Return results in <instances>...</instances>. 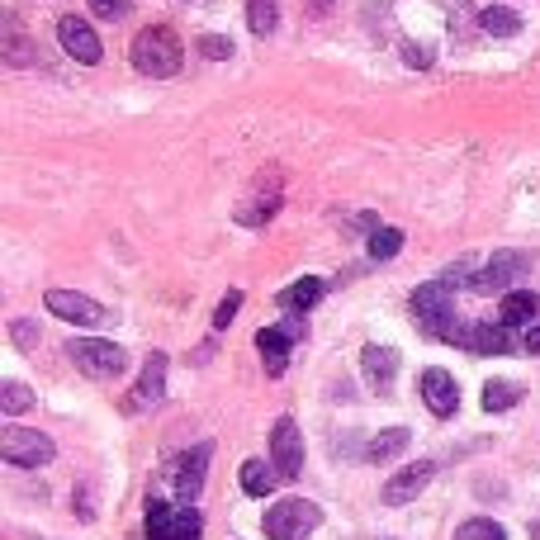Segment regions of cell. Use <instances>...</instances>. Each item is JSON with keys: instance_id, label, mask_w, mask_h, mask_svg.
Returning a JSON list of instances; mask_svg holds the SVG:
<instances>
[{"instance_id": "obj_13", "label": "cell", "mask_w": 540, "mask_h": 540, "mask_svg": "<svg viewBox=\"0 0 540 540\" xmlns=\"http://www.w3.org/2000/svg\"><path fill=\"white\" fill-rule=\"evenodd\" d=\"M432 474H436V465L432 460H417V465H408V469H398L394 479L384 484V503L389 507H403V503H413L422 488L432 484Z\"/></svg>"}, {"instance_id": "obj_17", "label": "cell", "mask_w": 540, "mask_h": 540, "mask_svg": "<svg viewBox=\"0 0 540 540\" xmlns=\"http://www.w3.org/2000/svg\"><path fill=\"white\" fill-rule=\"evenodd\" d=\"M289 346H294V337H289L285 327H261V332H256V351L266 360V375H285Z\"/></svg>"}, {"instance_id": "obj_20", "label": "cell", "mask_w": 540, "mask_h": 540, "mask_svg": "<svg viewBox=\"0 0 540 540\" xmlns=\"http://www.w3.org/2000/svg\"><path fill=\"white\" fill-rule=\"evenodd\" d=\"M275 484H280V469L270 460H247L242 465V493L247 498H266V493H275Z\"/></svg>"}, {"instance_id": "obj_25", "label": "cell", "mask_w": 540, "mask_h": 540, "mask_svg": "<svg viewBox=\"0 0 540 540\" xmlns=\"http://www.w3.org/2000/svg\"><path fill=\"white\" fill-rule=\"evenodd\" d=\"M517 403H522V384H503V379L484 384V408L488 413H507V408H517Z\"/></svg>"}, {"instance_id": "obj_33", "label": "cell", "mask_w": 540, "mask_h": 540, "mask_svg": "<svg viewBox=\"0 0 540 540\" xmlns=\"http://www.w3.org/2000/svg\"><path fill=\"white\" fill-rule=\"evenodd\" d=\"M403 57H408L413 67H427V62H432V48H417V43H408V48H403Z\"/></svg>"}, {"instance_id": "obj_16", "label": "cell", "mask_w": 540, "mask_h": 540, "mask_svg": "<svg viewBox=\"0 0 540 540\" xmlns=\"http://www.w3.org/2000/svg\"><path fill=\"white\" fill-rule=\"evenodd\" d=\"M360 370H365V384L379 389V394H389V384L398 375V351L394 346H365L360 351Z\"/></svg>"}, {"instance_id": "obj_1", "label": "cell", "mask_w": 540, "mask_h": 540, "mask_svg": "<svg viewBox=\"0 0 540 540\" xmlns=\"http://www.w3.org/2000/svg\"><path fill=\"white\" fill-rule=\"evenodd\" d=\"M128 57H133V67H138L143 76H152V81H171V76L180 72V62H185V48H180V38H176L171 24H152V29H143V34L133 38Z\"/></svg>"}, {"instance_id": "obj_9", "label": "cell", "mask_w": 540, "mask_h": 540, "mask_svg": "<svg viewBox=\"0 0 540 540\" xmlns=\"http://www.w3.org/2000/svg\"><path fill=\"white\" fill-rule=\"evenodd\" d=\"M270 465L280 469V479H299L304 474V436L294 427V417H280L270 432Z\"/></svg>"}, {"instance_id": "obj_24", "label": "cell", "mask_w": 540, "mask_h": 540, "mask_svg": "<svg viewBox=\"0 0 540 540\" xmlns=\"http://www.w3.org/2000/svg\"><path fill=\"white\" fill-rule=\"evenodd\" d=\"M479 24H484V34L507 38V34H517V29H522V15H517V10H507V5H488L484 15H479Z\"/></svg>"}, {"instance_id": "obj_27", "label": "cell", "mask_w": 540, "mask_h": 540, "mask_svg": "<svg viewBox=\"0 0 540 540\" xmlns=\"http://www.w3.org/2000/svg\"><path fill=\"white\" fill-rule=\"evenodd\" d=\"M398 252H403V233H398V228H375V233H370V256H375V261H394Z\"/></svg>"}, {"instance_id": "obj_4", "label": "cell", "mask_w": 540, "mask_h": 540, "mask_svg": "<svg viewBox=\"0 0 540 540\" xmlns=\"http://www.w3.org/2000/svg\"><path fill=\"white\" fill-rule=\"evenodd\" d=\"M318 522H323V512H318V503H304V498H285V503H275L266 512V536L270 540H304L308 531H318Z\"/></svg>"}, {"instance_id": "obj_26", "label": "cell", "mask_w": 540, "mask_h": 540, "mask_svg": "<svg viewBox=\"0 0 540 540\" xmlns=\"http://www.w3.org/2000/svg\"><path fill=\"white\" fill-rule=\"evenodd\" d=\"M34 408V389L29 384H0V413H29Z\"/></svg>"}, {"instance_id": "obj_14", "label": "cell", "mask_w": 540, "mask_h": 540, "mask_svg": "<svg viewBox=\"0 0 540 540\" xmlns=\"http://www.w3.org/2000/svg\"><path fill=\"white\" fill-rule=\"evenodd\" d=\"M209 455H214L209 441L195 446L190 455H180V465H176V498L180 503H195L199 498V488H204V469H209Z\"/></svg>"}, {"instance_id": "obj_30", "label": "cell", "mask_w": 540, "mask_h": 540, "mask_svg": "<svg viewBox=\"0 0 540 540\" xmlns=\"http://www.w3.org/2000/svg\"><path fill=\"white\" fill-rule=\"evenodd\" d=\"M90 10H95V15L100 19H124L128 10H133V0H86Z\"/></svg>"}, {"instance_id": "obj_22", "label": "cell", "mask_w": 540, "mask_h": 540, "mask_svg": "<svg viewBox=\"0 0 540 540\" xmlns=\"http://www.w3.org/2000/svg\"><path fill=\"white\" fill-rule=\"evenodd\" d=\"M408 427H389V432H379L375 441H370V450H365V460H375V465H384V460H394L398 450H408Z\"/></svg>"}, {"instance_id": "obj_19", "label": "cell", "mask_w": 540, "mask_h": 540, "mask_svg": "<svg viewBox=\"0 0 540 540\" xmlns=\"http://www.w3.org/2000/svg\"><path fill=\"white\" fill-rule=\"evenodd\" d=\"M536 313H540V299L531 294V289H507L503 304H498V323L503 327H526Z\"/></svg>"}, {"instance_id": "obj_21", "label": "cell", "mask_w": 540, "mask_h": 540, "mask_svg": "<svg viewBox=\"0 0 540 540\" xmlns=\"http://www.w3.org/2000/svg\"><path fill=\"white\" fill-rule=\"evenodd\" d=\"M323 289L327 285L318 280V275H304V280H294V285L280 294V308H289V313H308V308L323 299Z\"/></svg>"}, {"instance_id": "obj_23", "label": "cell", "mask_w": 540, "mask_h": 540, "mask_svg": "<svg viewBox=\"0 0 540 540\" xmlns=\"http://www.w3.org/2000/svg\"><path fill=\"white\" fill-rule=\"evenodd\" d=\"M247 24L256 38H270L280 24V0H247Z\"/></svg>"}, {"instance_id": "obj_6", "label": "cell", "mask_w": 540, "mask_h": 540, "mask_svg": "<svg viewBox=\"0 0 540 540\" xmlns=\"http://www.w3.org/2000/svg\"><path fill=\"white\" fill-rule=\"evenodd\" d=\"M204 522L195 507H171V503H147V540H199Z\"/></svg>"}, {"instance_id": "obj_32", "label": "cell", "mask_w": 540, "mask_h": 540, "mask_svg": "<svg viewBox=\"0 0 540 540\" xmlns=\"http://www.w3.org/2000/svg\"><path fill=\"white\" fill-rule=\"evenodd\" d=\"M15 342H19V351H34V323H24V318H19V323H15Z\"/></svg>"}, {"instance_id": "obj_7", "label": "cell", "mask_w": 540, "mask_h": 540, "mask_svg": "<svg viewBox=\"0 0 540 540\" xmlns=\"http://www.w3.org/2000/svg\"><path fill=\"white\" fill-rule=\"evenodd\" d=\"M72 360L86 370L90 379H114V375H124V346H114V342H100V337H72Z\"/></svg>"}, {"instance_id": "obj_3", "label": "cell", "mask_w": 540, "mask_h": 540, "mask_svg": "<svg viewBox=\"0 0 540 540\" xmlns=\"http://www.w3.org/2000/svg\"><path fill=\"white\" fill-rule=\"evenodd\" d=\"M280 199H285L280 171H275V166H266V171H261V176L252 180L247 199L237 204V223H242V228H266L270 218L280 214Z\"/></svg>"}, {"instance_id": "obj_15", "label": "cell", "mask_w": 540, "mask_h": 540, "mask_svg": "<svg viewBox=\"0 0 540 540\" xmlns=\"http://www.w3.org/2000/svg\"><path fill=\"white\" fill-rule=\"evenodd\" d=\"M422 398H427V408L436 417H455V408H460V384L446 370H427L422 375Z\"/></svg>"}, {"instance_id": "obj_34", "label": "cell", "mask_w": 540, "mask_h": 540, "mask_svg": "<svg viewBox=\"0 0 540 540\" xmlns=\"http://www.w3.org/2000/svg\"><path fill=\"white\" fill-rule=\"evenodd\" d=\"M332 5H337V0H308V15H313V19H327V15H332Z\"/></svg>"}, {"instance_id": "obj_28", "label": "cell", "mask_w": 540, "mask_h": 540, "mask_svg": "<svg viewBox=\"0 0 540 540\" xmlns=\"http://www.w3.org/2000/svg\"><path fill=\"white\" fill-rule=\"evenodd\" d=\"M455 540H507V531L498 522H488V517H474L455 531Z\"/></svg>"}, {"instance_id": "obj_11", "label": "cell", "mask_w": 540, "mask_h": 540, "mask_svg": "<svg viewBox=\"0 0 540 540\" xmlns=\"http://www.w3.org/2000/svg\"><path fill=\"white\" fill-rule=\"evenodd\" d=\"M166 394V356L162 351H152L143 365V379L133 384V394H128V413H147V408H157Z\"/></svg>"}, {"instance_id": "obj_10", "label": "cell", "mask_w": 540, "mask_h": 540, "mask_svg": "<svg viewBox=\"0 0 540 540\" xmlns=\"http://www.w3.org/2000/svg\"><path fill=\"white\" fill-rule=\"evenodd\" d=\"M57 38H62V48H67L81 67H95L100 53H105V48H100V34H95L81 15H62V19H57Z\"/></svg>"}, {"instance_id": "obj_12", "label": "cell", "mask_w": 540, "mask_h": 540, "mask_svg": "<svg viewBox=\"0 0 540 540\" xmlns=\"http://www.w3.org/2000/svg\"><path fill=\"white\" fill-rule=\"evenodd\" d=\"M526 270H531V256L526 252H498L493 261H484L479 266V280H474V289H507L512 280H522Z\"/></svg>"}, {"instance_id": "obj_18", "label": "cell", "mask_w": 540, "mask_h": 540, "mask_svg": "<svg viewBox=\"0 0 540 540\" xmlns=\"http://www.w3.org/2000/svg\"><path fill=\"white\" fill-rule=\"evenodd\" d=\"M455 346H469V351H479V356H503V351H512V342H507V327L503 323H474L460 332V342Z\"/></svg>"}, {"instance_id": "obj_31", "label": "cell", "mask_w": 540, "mask_h": 540, "mask_svg": "<svg viewBox=\"0 0 540 540\" xmlns=\"http://www.w3.org/2000/svg\"><path fill=\"white\" fill-rule=\"evenodd\" d=\"M199 53L214 57V62H223V57H233V43H228V38H218V34H204V38H199Z\"/></svg>"}, {"instance_id": "obj_35", "label": "cell", "mask_w": 540, "mask_h": 540, "mask_svg": "<svg viewBox=\"0 0 540 540\" xmlns=\"http://www.w3.org/2000/svg\"><path fill=\"white\" fill-rule=\"evenodd\" d=\"M526 351H536V356H540V327H531V337H526Z\"/></svg>"}, {"instance_id": "obj_2", "label": "cell", "mask_w": 540, "mask_h": 540, "mask_svg": "<svg viewBox=\"0 0 540 540\" xmlns=\"http://www.w3.org/2000/svg\"><path fill=\"white\" fill-rule=\"evenodd\" d=\"M413 318L417 327L427 332V337H436V342H460V318H455V289L446 285V280H432V285H417L413 289Z\"/></svg>"}, {"instance_id": "obj_5", "label": "cell", "mask_w": 540, "mask_h": 540, "mask_svg": "<svg viewBox=\"0 0 540 540\" xmlns=\"http://www.w3.org/2000/svg\"><path fill=\"white\" fill-rule=\"evenodd\" d=\"M53 455H57L53 436L29 432V427H5V432H0V460H10V465H19V469L48 465Z\"/></svg>"}, {"instance_id": "obj_8", "label": "cell", "mask_w": 540, "mask_h": 540, "mask_svg": "<svg viewBox=\"0 0 540 540\" xmlns=\"http://www.w3.org/2000/svg\"><path fill=\"white\" fill-rule=\"evenodd\" d=\"M48 313L62 318V323H76V327H105L109 323V308L95 304L90 294H76V289H48Z\"/></svg>"}, {"instance_id": "obj_29", "label": "cell", "mask_w": 540, "mask_h": 540, "mask_svg": "<svg viewBox=\"0 0 540 540\" xmlns=\"http://www.w3.org/2000/svg\"><path fill=\"white\" fill-rule=\"evenodd\" d=\"M237 308H242V289H228V294H223V304H218V313H214V332H223V327L233 323Z\"/></svg>"}]
</instances>
